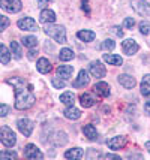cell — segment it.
<instances>
[{
    "label": "cell",
    "instance_id": "ba28073f",
    "mask_svg": "<svg viewBox=\"0 0 150 160\" xmlns=\"http://www.w3.org/2000/svg\"><path fill=\"white\" fill-rule=\"evenodd\" d=\"M90 73H92V77L101 79V78L105 77L107 69H105V66H104L102 63L96 60V62H92V63H90Z\"/></svg>",
    "mask_w": 150,
    "mask_h": 160
},
{
    "label": "cell",
    "instance_id": "5bb4252c",
    "mask_svg": "<svg viewBox=\"0 0 150 160\" xmlns=\"http://www.w3.org/2000/svg\"><path fill=\"white\" fill-rule=\"evenodd\" d=\"M93 91L101 96V98H108L110 96V85L107 82H104V81H101V82L95 84V87H93Z\"/></svg>",
    "mask_w": 150,
    "mask_h": 160
},
{
    "label": "cell",
    "instance_id": "52a82bcc",
    "mask_svg": "<svg viewBox=\"0 0 150 160\" xmlns=\"http://www.w3.org/2000/svg\"><path fill=\"white\" fill-rule=\"evenodd\" d=\"M2 8L8 11V12H12V14H17L21 11V0H2Z\"/></svg>",
    "mask_w": 150,
    "mask_h": 160
},
{
    "label": "cell",
    "instance_id": "e0dca14e",
    "mask_svg": "<svg viewBox=\"0 0 150 160\" xmlns=\"http://www.w3.org/2000/svg\"><path fill=\"white\" fill-rule=\"evenodd\" d=\"M56 21V14L51 9H44L41 12V22L44 24H53Z\"/></svg>",
    "mask_w": 150,
    "mask_h": 160
},
{
    "label": "cell",
    "instance_id": "8d00e7d4",
    "mask_svg": "<svg viewBox=\"0 0 150 160\" xmlns=\"http://www.w3.org/2000/svg\"><path fill=\"white\" fill-rule=\"evenodd\" d=\"M111 32H113L116 36H119V38H122V36H123V30H120L119 27H113V28H111Z\"/></svg>",
    "mask_w": 150,
    "mask_h": 160
},
{
    "label": "cell",
    "instance_id": "4dcf8cb0",
    "mask_svg": "<svg viewBox=\"0 0 150 160\" xmlns=\"http://www.w3.org/2000/svg\"><path fill=\"white\" fill-rule=\"evenodd\" d=\"M150 32V24L149 22H146V21H143V22H140V33L144 36H147Z\"/></svg>",
    "mask_w": 150,
    "mask_h": 160
},
{
    "label": "cell",
    "instance_id": "f1b7e54d",
    "mask_svg": "<svg viewBox=\"0 0 150 160\" xmlns=\"http://www.w3.org/2000/svg\"><path fill=\"white\" fill-rule=\"evenodd\" d=\"M11 60V52H9V49L6 48V45H2V63L3 64H8Z\"/></svg>",
    "mask_w": 150,
    "mask_h": 160
},
{
    "label": "cell",
    "instance_id": "7402d4cb",
    "mask_svg": "<svg viewBox=\"0 0 150 160\" xmlns=\"http://www.w3.org/2000/svg\"><path fill=\"white\" fill-rule=\"evenodd\" d=\"M77 36L83 42H92L96 35H95V32H92V30H80L78 33H77Z\"/></svg>",
    "mask_w": 150,
    "mask_h": 160
},
{
    "label": "cell",
    "instance_id": "ac0fdd59",
    "mask_svg": "<svg viewBox=\"0 0 150 160\" xmlns=\"http://www.w3.org/2000/svg\"><path fill=\"white\" fill-rule=\"evenodd\" d=\"M63 115L66 117V118H69V120H78L80 117H81V111L77 109V108L72 105V106H68V108L65 109Z\"/></svg>",
    "mask_w": 150,
    "mask_h": 160
},
{
    "label": "cell",
    "instance_id": "ab89813d",
    "mask_svg": "<svg viewBox=\"0 0 150 160\" xmlns=\"http://www.w3.org/2000/svg\"><path fill=\"white\" fill-rule=\"evenodd\" d=\"M83 9L89 14V3H87V0H83Z\"/></svg>",
    "mask_w": 150,
    "mask_h": 160
},
{
    "label": "cell",
    "instance_id": "5b68a950",
    "mask_svg": "<svg viewBox=\"0 0 150 160\" xmlns=\"http://www.w3.org/2000/svg\"><path fill=\"white\" fill-rule=\"evenodd\" d=\"M17 127H18V130H20L24 136H30L32 132H33L35 124H33V121L29 118H20L17 121Z\"/></svg>",
    "mask_w": 150,
    "mask_h": 160
},
{
    "label": "cell",
    "instance_id": "b9f144b4",
    "mask_svg": "<svg viewBox=\"0 0 150 160\" xmlns=\"http://www.w3.org/2000/svg\"><path fill=\"white\" fill-rule=\"evenodd\" d=\"M146 148L149 150V153H150V141H147V142H146Z\"/></svg>",
    "mask_w": 150,
    "mask_h": 160
},
{
    "label": "cell",
    "instance_id": "277c9868",
    "mask_svg": "<svg viewBox=\"0 0 150 160\" xmlns=\"http://www.w3.org/2000/svg\"><path fill=\"white\" fill-rule=\"evenodd\" d=\"M131 5L134 8L137 14H140L141 17H149L150 15V5L144 0H132Z\"/></svg>",
    "mask_w": 150,
    "mask_h": 160
},
{
    "label": "cell",
    "instance_id": "44dd1931",
    "mask_svg": "<svg viewBox=\"0 0 150 160\" xmlns=\"http://www.w3.org/2000/svg\"><path fill=\"white\" fill-rule=\"evenodd\" d=\"M80 103H81L83 108H90V106L95 105V99H93V96L90 93H83L80 96Z\"/></svg>",
    "mask_w": 150,
    "mask_h": 160
},
{
    "label": "cell",
    "instance_id": "4316f807",
    "mask_svg": "<svg viewBox=\"0 0 150 160\" xmlns=\"http://www.w3.org/2000/svg\"><path fill=\"white\" fill-rule=\"evenodd\" d=\"M74 51L69 48H63V49H60V54H59V58L62 60V62H69V60H72L74 58Z\"/></svg>",
    "mask_w": 150,
    "mask_h": 160
},
{
    "label": "cell",
    "instance_id": "8992f818",
    "mask_svg": "<svg viewBox=\"0 0 150 160\" xmlns=\"http://www.w3.org/2000/svg\"><path fill=\"white\" fill-rule=\"evenodd\" d=\"M17 26H18V28L26 30V32H36V30L39 28L38 24H36V21L33 20V18H30V17H24L21 20H18Z\"/></svg>",
    "mask_w": 150,
    "mask_h": 160
},
{
    "label": "cell",
    "instance_id": "83f0119b",
    "mask_svg": "<svg viewBox=\"0 0 150 160\" xmlns=\"http://www.w3.org/2000/svg\"><path fill=\"white\" fill-rule=\"evenodd\" d=\"M11 51H12V54H14V57L17 58V60H20V58L23 57L21 48H20V45H18V43H17L15 41L11 42Z\"/></svg>",
    "mask_w": 150,
    "mask_h": 160
},
{
    "label": "cell",
    "instance_id": "9a60e30c",
    "mask_svg": "<svg viewBox=\"0 0 150 160\" xmlns=\"http://www.w3.org/2000/svg\"><path fill=\"white\" fill-rule=\"evenodd\" d=\"M36 69L39 70L41 73H48L51 72V63L48 58H45V57H41L38 62H36Z\"/></svg>",
    "mask_w": 150,
    "mask_h": 160
},
{
    "label": "cell",
    "instance_id": "3957f363",
    "mask_svg": "<svg viewBox=\"0 0 150 160\" xmlns=\"http://www.w3.org/2000/svg\"><path fill=\"white\" fill-rule=\"evenodd\" d=\"M0 139H2L3 145L9 147V148L17 144V136L12 132V129H9L8 126H2V129H0Z\"/></svg>",
    "mask_w": 150,
    "mask_h": 160
},
{
    "label": "cell",
    "instance_id": "484cf974",
    "mask_svg": "<svg viewBox=\"0 0 150 160\" xmlns=\"http://www.w3.org/2000/svg\"><path fill=\"white\" fill-rule=\"evenodd\" d=\"M23 45L24 47H27V48H35L38 47V38L36 36H24L21 39Z\"/></svg>",
    "mask_w": 150,
    "mask_h": 160
},
{
    "label": "cell",
    "instance_id": "cb8c5ba5",
    "mask_svg": "<svg viewBox=\"0 0 150 160\" xmlns=\"http://www.w3.org/2000/svg\"><path fill=\"white\" fill-rule=\"evenodd\" d=\"M141 94L143 96H150V73L143 77V81H141Z\"/></svg>",
    "mask_w": 150,
    "mask_h": 160
},
{
    "label": "cell",
    "instance_id": "9c48e42d",
    "mask_svg": "<svg viewBox=\"0 0 150 160\" xmlns=\"http://www.w3.org/2000/svg\"><path fill=\"white\" fill-rule=\"evenodd\" d=\"M122 48H123V52H125V54L134 56L135 52H138L140 45H138L134 39H126V41H123V43H122Z\"/></svg>",
    "mask_w": 150,
    "mask_h": 160
},
{
    "label": "cell",
    "instance_id": "f35d334b",
    "mask_svg": "<svg viewBox=\"0 0 150 160\" xmlns=\"http://www.w3.org/2000/svg\"><path fill=\"white\" fill-rule=\"evenodd\" d=\"M144 111L147 112V114H150V99L146 102V105H144Z\"/></svg>",
    "mask_w": 150,
    "mask_h": 160
},
{
    "label": "cell",
    "instance_id": "30bf717a",
    "mask_svg": "<svg viewBox=\"0 0 150 160\" xmlns=\"http://www.w3.org/2000/svg\"><path fill=\"white\" fill-rule=\"evenodd\" d=\"M89 81H90V77H89V73H87V70L81 69L78 73V77H77V79L72 82V85L75 87V88H81V87H86V85H89Z\"/></svg>",
    "mask_w": 150,
    "mask_h": 160
},
{
    "label": "cell",
    "instance_id": "e575fe53",
    "mask_svg": "<svg viewBox=\"0 0 150 160\" xmlns=\"http://www.w3.org/2000/svg\"><path fill=\"white\" fill-rule=\"evenodd\" d=\"M0 18H2V27H0V30H5L9 26V20H8V17H5V15H2Z\"/></svg>",
    "mask_w": 150,
    "mask_h": 160
},
{
    "label": "cell",
    "instance_id": "ffe728a7",
    "mask_svg": "<svg viewBox=\"0 0 150 160\" xmlns=\"http://www.w3.org/2000/svg\"><path fill=\"white\" fill-rule=\"evenodd\" d=\"M104 62L108 64H113V66H122L123 58L120 56H116V54H104Z\"/></svg>",
    "mask_w": 150,
    "mask_h": 160
},
{
    "label": "cell",
    "instance_id": "836d02e7",
    "mask_svg": "<svg viewBox=\"0 0 150 160\" xmlns=\"http://www.w3.org/2000/svg\"><path fill=\"white\" fill-rule=\"evenodd\" d=\"M0 157L2 159H17V153H14V151H3L0 154Z\"/></svg>",
    "mask_w": 150,
    "mask_h": 160
},
{
    "label": "cell",
    "instance_id": "8fae6325",
    "mask_svg": "<svg viewBox=\"0 0 150 160\" xmlns=\"http://www.w3.org/2000/svg\"><path fill=\"white\" fill-rule=\"evenodd\" d=\"M24 157H27V159H42L44 154L39 151V148L33 144H29V145H26L24 148Z\"/></svg>",
    "mask_w": 150,
    "mask_h": 160
},
{
    "label": "cell",
    "instance_id": "4fadbf2b",
    "mask_svg": "<svg viewBox=\"0 0 150 160\" xmlns=\"http://www.w3.org/2000/svg\"><path fill=\"white\" fill-rule=\"evenodd\" d=\"M119 84H120L122 87H125V88H128V90H131V88H134L135 87V78L131 77V75H126V73H123V75H119Z\"/></svg>",
    "mask_w": 150,
    "mask_h": 160
},
{
    "label": "cell",
    "instance_id": "d4e9b609",
    "mask_svg": "<svg viewBox=\"0 0 150 160\" xmlns=\"http://www.w3.org/2000/svg\"><path fill=\"white\" fill-rule=\"evenodd\" d=\"M65 157L66 159H81L83 157V150L81 148H72V150H68L65 153Z\"/></svg>",
    "mask_w": 150,
    "mask_h": 160
},
{
    "label": "cell",
    "instance_id": "603a6c76",
    "mask_svg": "<svg viewBox=\"0 0 150 160\" xmlns=\"http://www.w3.org/2000/svg\"><path fill=\"white\" fill-rule=\"evenodd\" d=\"M60 102L63 105H66V106H72L74 102H75V94L72 91H66V93H63L60 96Z\"/></svg>",
    "mask_w": 150,
    "mask_h": 160
},
{
    "label": "cell",
    "instance_id": "6da1fadb",
    "mask_svg": "<svg viewBox=\"0 0 150 160\" xmlns=\"http://www.w3.org/2000/svg\"><path fill=\"white\" fill-rule=\"evenodd\" d=\"M8 84H12L15 87V108L24 111L35 105V94H33V85H24L21 78H12L8 79Z\"/></svg>",
    "mask_w": 150,
    "mask_h": 160
},
{
    "label": "cell",
    "instance_id": "d590c367",
    "mask_svg": "<svg viewBox=\"0 0 150 160\" xmlns=\"http://www.w3.org/2000/svg\"><path fill=\"white\" fill-rule=\"evenodd\" d=\"M8 112H9V106H8V105H2V109H0V115H2V117H6Z\"/></svg>",
    "mask_w": 150,
    "mask_h": 160
},
{
    "label": "cell",
    "instance_id": "2e32d148",
    "mask_svg": "<svg viewBox=\"0 0 150 160\" xmlns=\"http://www.w3.org/2000/svg\"><path fill=\"white\" fill-rule=\"evenodd\" d=\"M72 72H74L72 66H69V64H60L57 68V77L63 78V79H69L72 77Z\"/></svg>",
    "mask_w": 150,
    "mask_h": 160
},
{
    "label": "cell",
    "instance_id": "7c38bea8",
    "mask_svg": "<svg viewBox=\"0 0 150 160\" xmlns=\"http://www.w3.org/2000/svg\"><path fill=\"white\" fill-rule=\"evenodd\" d=\"M107 145L108 148H111V150H120L123 147L126 145V136H114V138H111L110 141H107Z\"/></svg>",
    "mask_w": 150,
    "mask_h": 160
},
{
    "label": "cell",
    "instance_id": "d6986e66",
    "mask_svg": "<svg viewBox=\"0 0 150 160\" xmlns=\"http://www.w3.org/2000/svg\"><path fill=\"white\" fill-rule=\"evenodd\" d=\"M83 133H84V136H86L87 139H96L98 138V132H96V127L93 124H86L83 127Z\"/></svg>",
    "mask_w": 150,
    "mask_h": 160
},
{
    "label": "cell",
    "instance_id": "60d3db41",
    "mask_svg": "<svg viewBox=\"0 0 150 160\" xmlns=\"http://www.w3.org/2000/svg\"><path fill=\"white\" fill-rule=\"evenodd\" d=\"M102 157H105V159H119L117 156H113V154H105V156H102Z\"/></svg>",
    "mask_w": 150,
    "mask_h": 160
},
{
    "label": "cell",
    "instance_id": "d6a6232c",
    "mask_svg": "<svg viewBox=\"0 0 150 160\" xmlns=\"http://www.w3.org/2000/svg\"><path fill=\"white\" fill-rule=\"evenodd\" d=\"M134 26H135V20H134L132 17L125 18V21H123V27H125V28H132Z\"/></svg>",
    "mask_w": 150,
    "mask_h": 160
},
{
    "label": "cell",
    "instance_id": "1f68e13d",
    "mask_svg": "<svg viewBox=\"0 0 150 160\" xmlns=\"http://www.w3.org/2000/svg\"><path fill=\"white\" fill-rule=\"evenodd\" d=\"M53 85H54V88H65V81H63V78H53Z\"/></svg>",
    "mask_w": 150,
    "mask_h": 160
},
{
    "label": "cell",
    "instance_id": "74e56055",
    "mask_svg": "<svg viewBox=\"0 0 150 160\" xmlns=\"http://www.w3.org/2000/svg\"><path fill=\"white\" fill-rule=\"evenodd\" d=\"M48 2H50V0H36V5H38L39 8H44Z\"/></svg>",
    "mask_w": 150,
    "mask_h": 160
},
{
    "label": "cell",
    "instance_id": "f546056e",
    "mask_svg": "<svg viewBox=\"0 0 150 160\" xmlns=\"http://www.w3.org/2000/svg\"><path fill=\"white\" fill-rule=\"evenodd\" d=\"M101 48H102V49H108V51H113V49L116 48V42L111 41V39H107V41L102 42Z\"/></svg>",
    "mask_w": 150,
    "mask_h": 160
},
{
    "label": "cell",
    "instance_id": "7a4b0ae2",
    "mask_svg": "<svg viewBox=\"0 0 150 160\" xmlns=\"http://www.w3.org/2000/svg\"><path fill=\"white\" fill-rule=\"evenodd\" d=\"M45 35L53 38L59 43H65L66 42V30L63 26H53V24H47V28H44Z\"/></svg>",
    "mask_w": 150,
    "mask_h": 160
}]
</instances>
